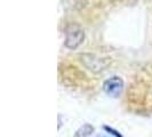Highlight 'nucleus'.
<instances>
[{
  "label": "nucleus",
  "instance_id": "20e7f679",
  "mask_svg": "<svg viewBox=\"0 0 152 137\" xmlns=\"http://www.w3.org/2000/svg\"><path fill=\"white\" fill-rule=\"evenodd\" d=\"M93 131H94L93 126H91V125H84L80 129L77 130L76 136L75 137H87V136H89Z\"/></svg>",
  "mask_w": 152,
  "mask_h": 137
},
{
  "label": "nucleus",
  "instance_id": "39448f33",
  "mask_svg": "<svg viewBox=\"0 0 152 137\" xmlns=\"http://www.w3.org/2000/svg\"><path fill=\"white\" fill-rule=\"evenodd\" d=\"M105 130H107V131H109V133H111V134H113V135H114L115 137H122L121 135H120V134H118V133H117V131H115L114 129H112V128H109V127H105Z\"/></svg>",
  "mask_w": 152,
  "mask_h": 137
},
{
  "label": "nucleus",
  "instance_id": "f03ea898",
  "mask_svg": "<svg viewBox=\"0 0 152 137\" xmlns=\"http://www.w3.org/2000/svg\"><path fill=\"white\" fill-rule=\"evenodd\" d=\"M122 88H124V81L121 78L119 77H112L110 79H107L103 85V89L107 95L117 97L120 95Z\"/></svg>",
  "mask_w": 152,
  "mask_h": 137
},
{
  "label": "nucleus",
  "instance_id": "7ed1b4c3",
  "mask_svg": "<svg viewBox=\"0 0 152 137\" xmlns=\"http://www.w3.org/2000/svg\"><path fill=\"white\" fill-rule=\"evenodd\" d=\"M83 62H84L85 66L89 68L93 72H99L102 70H104L107 66V63L104 60H101L99 57H96L95 55H84L83 56Z\"/></svg>",
  "mask_w": 152,
  "mask_h": 137
},
{
  "label": "nucleus",
  "instance_id": "f257e3e1",
  "mask_svg": "<svg viewBox=\"0 0 152 137\" xmlns=\"http://www.w3.org/2000/svg\"><path fill=\"white\" fill-rule=\"evenodd\" d=\"M85 39L84 30L79 26H70L66 30V38H65V47L69 49H77L83 44Z\"/></svg>",
  "mask_w": 152,
  "mask_h": 137
}]
</instances>
